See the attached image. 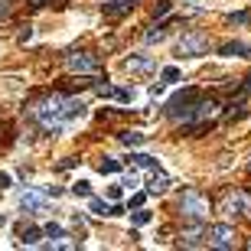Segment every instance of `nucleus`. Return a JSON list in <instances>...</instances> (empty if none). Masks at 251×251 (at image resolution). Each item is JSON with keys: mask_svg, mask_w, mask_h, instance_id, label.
Masks as SVG:
<instances>
[{"mask_svg": "<svg viewBox=\"0 0 251 251\" xmlns=\"http://www.w3.org/2000/svg\"><path fill=\"white\" fill-rule=\"evenodd\" d=\"M179 209H183V215H186V219L202 222L205 215H209V199H205L199 189H186V193H183V199H179Z\"/></svg>", "mask_w": 251, "mask_h": 251, "instance_id": "1", "label": "nucleus"}, {"mask_svg": "<svg viewBox=\"0 0 251 251\" xmlns=\"http://www.w3.org/2000/svg\"><path fill=\"white\" fill-rule=\"evenodd\" d=\"M65 98L62 95H52V98H46L43 104H36V114H39V121L46 124V127H56L59 121H65Z\"/></svg>", "mask_w": 251, "mask_h": 251, "instance_id": "2", "label": "nucleus"}, {"mask_svg": "<svg viewBox=\"0 0 251 251\" xmlns=\"http://www.w3.org/2000/svg\"><path fill=\"white\" fill-rule=\"evenodd\" d=\"M176 52L179 56H189V59H196V56H205L209 52V36H202V33H186V36L179 39V46H176Z\"/></svg>", "mask_w": 251, "mask_h": 251, "instance_id": "3", "label": "nucleus"}, {"mask_svg": "<svg viewBox=\"0 0 251 251\" xmlns=\"http://www.w3.org/2000/svg\"><path fill=\"white\" fill-rule=\"evenodd\" d=\"M235 238L238 235H235L232 225H212L209 228V245L212 248H235Z\"/></svg>", "mask_w": 251, "mask_h": 251, "instance_id": "4", "label": "nucleus"}, {"mask_svg": "<svg viewBox=\"0 0 251 251\" xmlns=\"http://www.w3.org/2000/svg\"><path fill=\"white\" fill-rule=\"evenodd\" d=\"M65 65H69V72H98V59L88 52H72L65 59Z\"/></svg>", "mask_w": 251, "mask_h": 251, "instance_id": "5", "label": "nucleus"}, {"mask_svg": "<svg viewBox=\"0 0 251 251\" xmlns=\"http://www.w3.org/2000/svg\"><path fill=\"white\" fill-rule=\"evenodd\" d=\"M225 212L228 215H248L251 212V199L245 193H232L225 199Z\"/></svg>", "mask_w": 251, "mask_h": 251, "instance_id": "6", "label": "nucleus"}, {"mask_svg": "<svg viewBox=\"0 0 251 251\" xmlns=\"http://www.w3.org/2000/svg\"><path fill=\"white\" fill-rule=\"evenodd\" d=\"M134 3H137V0H108V3H101V13H104L108 20L124 17L127 10H134Z\"/></svg>", "mask_w": 251, "mask_h": 251, "instance_id": "7", "label": "nucleus"}, {"mask_svg": "<svg viewBox=\"0 0 251 251\" xmlns=\"http://www.w3.org/2000/svg\"><path fill=\"white\" fill-rule=\"evenodd\" d=\"M170 189V176L167 173H160V170H153V176L147 179V193L150 196H163Z\"/></svg>", "mask_w": 251, "mask_h": 251, "instance_id": "8", "label": "nucleus"}, {"mask_svg": "<svg viewBox=\"0 0 251 251\" xmlns=\"http://www.w3.org/2000/svg\"><path fill=\"white\" fill-rule=\"evenodd\" d=\"M124 69L127 72H150L153 69V59L150 56H130V59H124Z\"/></svg>", "mask_w": 251, "mask_h": 251, "instance_id": "9", "label": "nucleus"}, {"mask_svg": "<svg viewBox=\"0 0 251 251\" xmlns=\"http://www.w3.org/2000/svg\"><path fill=\"white\" fill-rule=\"evenodd\" d=\"M245 52H251V46H245V43H238V39H232V43H222V46H219V56H225V59L245 56Z\"/></svg>", "mask_w": 251, "mask_h": 251, "instance_id": "10", "label": "nucleus"}, {"mask_svg": "<svg viewBox=\"0 0 251 251\" xmlns=\"http://www.w3.org/2000/svg\"><path fill=\"white\" fill-rule=\"evenodd\" d=\"M88 212H92V215H114V205H108L104 199L88 196Z\"/></svg>", "mask_w": 251, "mask_h": 251, "instance_id": "11", "label": "nucleus"}, {"mask_svg": "<svg viewBox=\"0 0 251 251\" xmlns=\"http://www.w3.org/2000/svg\"><path fill=\"white\" fill-rule=\"evenodd\" d=\"M144 140H147V134H144V130H124V134H121V144H124V147H140Z\"/></svg>", "mask_w": 251, "mask_h": 251, "instance_id": "12", "label": "nucleus"}, {"mask_svg": "<svg viewBox=\"0 0 251 251\" xmlns=\"http://www.w3.org/2000/svg\"><path fill=\"white\" fill-rule=\"evenodd\" d=\"M20 205L36 212V209H43V196H36V193H23V196H20Z\"/></svg>", "mask_w": 251, "mask_h": 251, "instance_id": "13", "label": "nucleus"}, {"mask_svg": "<svg viewBox=\"0 0 251 251\" xmlns=\"http://www.w3.org/2000/svg\"><path fill=\"white\" fill-rule=\"evenodd\" d=\"M98 173H121V160L101 157V160H98Z\"/></svg>", "mask_w": 251, "mask_h": 251, "instance_id": "14", "label": "nucleus"}, {"mask_svg": "<svg viewBox=\"0 0 251 251\" xmlns=\"http://www.w3.org/2000/svg\"><path fill=\"white\" fill-rule=\"evenodd\" d=\"M134 167H140V170H157V160L153 157H147V153H134Z\"/></svg>", "mask_w": 251, "mask_h": 251, "instance_id": "15", "label": "nucleus"}, {"mask_svg": "<svg viewBox=\"0 0 251 251\" xmlns=\"http://www.w3.org/2000/svg\"><path fill=\"white\" fill-rule=\"evenodd\" d=\"M39 228H33V225H29V228H23V232H20V242L23 245H39Z\"/></svg>", "mask_w": 251, "mask_h": 251, "instance_id": "16", "label": "nucleus"}, {"mask_svg": "<svg viewBox=\"0 0 251 251\" xmlns=\"http://www.w3.org/2000/svg\"><path fill=\"white\" fill-rule=\"evenodd\" d=\"M144 39H147V43H163V39H167V26H153Z\"/></svg>", "mask_w": 251, "mask_h": 251, "instance_id": "17", "label": "nucleus"}, {"mask_svg": "<svg viewBox=\"0 0 251 251\" xmlns=\"http://www.w3.org/2000/svg\"><path fill=\"white\" fill-rule=\"evenodd\" d=\"M150 219H153V215H150V212H147V209H137V212L130 215V222L137 225V228H140V225H150Z\"/></svg>", "mask_w": 251, "mask_h": 251, "instance_id": "18", "label": "nucleus"}, {"mask_svg": "<svg viewBox=\"0 0 251 251\" xmlns=\"http://www.w3.org/2000/svg\"><path fill=\"white\" fill-rule=\"evenodd\" d=\"M72 196H85V199H88V196H92V183H85V179H78V183L72 186Z\"/></svg>", "mask_w": 251, "mask_h": 251, "instance_id": "19", "label": "nucleus"}, {"mask_svg": "<svg viewBox=\"0 0 251 251\" xmlns=\"http://www.w3.org/2000/svg\"><path fill=\"white\" fill-rule=\"evenodd\" d=\"M43 232H46V235H49V238H52V242H56V245H59V238H62V225H56V222H49V225H46V228H43Z\"/></svg>", "mask_w": 251, "mask_h": 251, "instance_id": "20", "label": "nucleus"}, {"mask_svg": "<svg viewBox=\"0 0 251 251\" xmlns=\"http://www.w3.org/2000/svg\"><path fill=\"white\" fill-rule=\"evenodd\" d=\"M248 20H251V13H245V10L242 13H228V23H232V26H245Z\"/></svg>", "mask_w": 251, "mask_h": 251, "instance_id": "21", "label": "nucleus"}, {"mask_svg": "<svg viewBox=\"0 0 251 251\" xmlns=\"http://www.w3.org/2000/svg\"><path fill=\"white\" fill-rule=\"evenodd\" d=\"M163 82H179V69H176V65H167V69H163Z\"/></svg>", "mask_w": 251, "mask_h": 251, "instance_id": "22", "label": "nucleus"}, {"mask_svg": "<svg viewBox=\"0 0 251 251\" xmlns=\"http://www.w3.org/2000/svg\"><path fill=\"white\" fill-rule=\"evenodd\" d=\"M114 98H118V101H134V88H118Z\"/></svg>", "mask_w": 251, "mask_h": 251, "instance_id": "23", "label": "nucleus"}, {"mask_svg": "<svg viewBox=\"0 0 251 251\" xmlns=\"http://www.w3.org/2000/svg\"><path fill=\"white\" fill-rule=\"evenodd\" d=\"M124 186H127V189L137 186V176H134V170H130V173H124Z\"/></svg>", "mask_w": 251, "mask_h": 251, "instance_id": "24", "label": "nucleus"}, {"mask_svg": "<svg viewBox=\"0 0 251 251\" xmlns=\"http://www.w3.org/2000/svg\"><path fill=\"white\" fill-rule=\"evenodd\" d=\"M108 199H121V186H108Z\"/></svg>", "mask_w": 251, "mask_h": 251, "instance_id": "25", "label": "nucleus"}, {"mask_svg": "<svg viewBox=\"0 0 251 251\" xmlns=\"http://www.w3.org/2000/svg\"><path fill=\"white\" fill-rule=\"evenodd\" d=\"M10 183H13V179H10V173H0V189H7Z\"/></svg>", "mask_w": 251, "mask_h": 251, "instance_id": "26", "label": "nucleus"}, {"mask_svg": "<svg viewBox=\"0 0 251 251\" xmlns=\"http://www.w3.org/2000/svg\"><path fill=\"white\" fill-rule=\"evenodd\" d=\"M0 13H7V0H0Z\"/></svg>", "mask_w": 251, "mask_h": 251, "instance_id": "27", "label": "nucleus"}, {"mask_svg": "<svg viewBox=\"0 0 251 251\" xmlns=\"http://www.w3.org/2000/svg\"><path fill=\"white\" fill-rule=\"evenodd\" d=\"M183 3H196V0H183Z\"/></svg>", "mask_w": 251, "mask_h": 251, "instance_id": "28", "label": "nucleus"}, {"mask_svg": "<svg viewBox=\"0 0 251 251\" xmlns=\"http://www.w3.org/2000/svg\"><path fill=\"white\" fill-rule=\"evenodd\" d=\"M0 225H3V215H0Z\"/></svg>", "mask_w": 251, "mask_h": 251, "instance_id": "29", "label": "nucleus"}, {"mask_svg": "<svg viewBox=\"0 0 251 251\" xmlns=\"http://www.w3.org/2000/svg\"><path fill=\"white\" fill-rule=\"evenodd\" d=\"M248 248H251V242H248Z\"/></svg>", "mask_w": 251, "mask_h": 251, "instance_id": "30", "label": "nucleus"}]
</instances>
